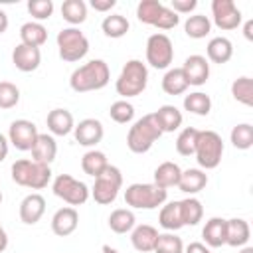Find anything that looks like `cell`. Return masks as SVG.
I'll return each instance as SVG.
<instances>
[{"label":"cell","instance_id":"6da1fadb","mask_svg":"<svg viewBox=\"0 0 253 253\" xmlns=\"http://www.w3.org/2000/svg\"><path fill=\"white\" fill-rule=\"evenodd\" d=\"M109 79H111L109 65L103 59H91L71 73L69 85L75 93H87V91L103 89L109 83Z\"/></svg>","mask_w":253,"mask_h":253},{"label":"cell","instance_id":"7a4b0ae2","mask_svg":"<svg viewBox=\"0 0 253 253\" xmlns=\"http://www.w3.org/2000/svg\"><path fill=\"white\" fill-rule=\"evenodd\" d=\"M12 180L18 186L32 188V190H42L47 186L51 180V170L47 164L36 162L32 158H20L12 164Z\"/></svg>","mask_w":253,"mask_h":253},{"label":"cell","instance_id":"3957f363","mask_svg":"<svg viewBox=\"0 0 253 253\" xmlns=\"http://www.w3.org/2000/svg\"><path fill=\"white\" fill-rule=\"evenodd\" d=\"M160 136H162V130L154 119V113H150V115H144L142 119H138L130 126V130L126 134V146L134 154H144L152 148V144Z\"/></svg>","mask_w":253,"mask_h":253},{"label":"cell","instance_id":"277c9868","mask_svg":"<svg viewBox=\"0 0 253 253\" xmlns=\"http://www.w3.org/2000/svg\"><path fill=\"white\" fill-rule=\"evenodd\" d=\"M148 83V69L140 59H128L115 83V89L121 97H136L146 89Z\"/></svg>","mask_w":253,"mask_h":253},{"label":"cell","instance_id":"5b68a950","mask_svg":"<svg viewBox=\"0 0 253 253\" xmlns=\"http://www.w3.org/2000/svg\"><path fill=\"white\" fill-rule=\"evenodd\" d=\"M136 18L158 30H172L180 22V16L158 0H140L136 6Z\"/></svg>","mask_w":253,"mask_h":253},{"label":"cell","instance_id":"8992f818","mask_svg":"<svg viewBox=\"0 0 253 253\" xmlns=\"http://www.w3.org/2000/svg\"><path fill=\"white\" fill-rule=\"evenodd\" d=\"M166 198H168V190L156 184H130L125 190V202L134 210H154L162 206Z\"/></svg>","mask_w":253,"mask_h":253},{"label":"cell","instance_id":"52a82bcc","mask_svg":"<svg viewBox=\"0 0 253 253\" xmlns=\"http://www.w3.org/2000/svg\"><path fill=\"white\" fill-rule=\"evenodd\" d=\"M196 160L202 168H217L223 156V140L215 130H200L196 142Z\"/></svg>","mask_w":253,"mask_h":253},{"label":"cell","instance_id":"ba28073f","mask_svg":"<svg viewBox=\"0 0 253 253\" xmlns=\"http://www.w3.org/2000/svg\"><path fill=\"white\" fill-rule=\"evenodd\" d=\"M57 49H59V57L63 61H79L87 55L89 51V40L85 38V34L79 28H63L57 34Z\"/></svg>","mask_w":253,"mask_h":253},{"label":"cell","instance_id":"9c48e42d","mask_svg":"<svg viewBox=\"0 0 253 253\" xmlns=\"http://www.w3.org/2000/svg\"><path fill=\"white\" fill-rule=\"evenodd\" d=\"M123 186V174L117 166L109 164L97 178H95V184H93V190H91V196L97 204L101 206H107V204H113L119 196V190Z\"/></svg>","mask_w":253,"mask_h":253},{"label":"cell","instance_id":"30bf717a","mask_svg":"<svg viewBox=\"0 0 253 253\" xmlns=\"http://www.w3.org/2000/svg\"><path fill=\"white\" fill-rule=\"evenodd\" d=\"M51 190L57 198H61L69 206H83L89 200V188L83 182H79L77 178L69 176V174L55 176Z\"/></svg>","mask_w":253,"mask_h":253},{"label":"cell","instance_id":"8fae6325","mask_svg":"<svg viewBox=\"0 0 253 253\" xmlns=\"http://www.w3.org/2000/svg\"><path fill=\"white\" fill-rule=\"evenodd\" d=\"M174 59L172 40L166 34H152L146 40V61L154 69H166Z\"/></svg>","mask_w":253,"mask_h":253},{"label":"cell","instance_id":"7c38bea8","mask_svg":"<svg viewBox=\"0 0 253 253\" xmlns=\"http://www.w3.org/2000/svg\"><path fill=\"white\" fill-rule=\"evenodd\" d=\"M211 16H213V24L219 30H235L241 24V12L233 0H213Z\"/></svg>","mask_w":253,"mask_h":253},{"label":"cell","instance_id":"4fadbf2b","mask_svg":"<svg viewBox=\"0 0 253 253\" xmlns=\"http://www.w3.org/2000/svg\"><path fill=\"white\" fill-rule=\"evenodd\" d=\"M38 128L32 121H26V119H18L10 125V130H8V140L18 148V150H32L36 138H38Z\"/></svg>","mask_w":253,"mask_h":253},{"label":"cell","instance_id":"5bb4252c","mask_svg":"<svg viewBox=\"0 0 253 253\" xmlns=\"http://www.w3.org/2000/svg\"><path fill=\"white\" fill-rule=\"evenodd\" d=\"M182 71H184V77L188 81V85H204L210 77V63L204 55H190L186 57L184 65H182Z\"/></svg>","mask_w":253,"mask_h":253},{"label":"cell","instance_id":"9a60e30c","mask_svg":"<svg viewBox=\"0 0 253 253\" xmlns=\"http://www.w3.org/2000/svg\"><path fill=\"white\" fill-rule=\"evenodd\" d=\"M12 63L16 65V69H20L24 73L36 71L40 67V63H42V51H40V47L18 43L14 47V51H12Z\"/></svg>","mask_w":253,"mask_h":253},{"label":"cell","instance_id":"2e32d148","mask_svg":"<svg viewBox=\"0 0 253 253\" xmlns=\"http://www.w3.org/2000/svg\"><path fill=\"white\" fill-rule=\"evenodd\" d=\"M73 134H75V140L81 146H95L97 142H101L105 130H103L101 121H97V119H83V121H79V125L73 126Z\"/></svg>","mask_w":253,"mask_h":253},{"label":"cell","instance_id":"e0dca14e","mask_svg":"<svg viewBox=\"0 0 253 253\" xmlns=\"http://www.w3.org/2000/svg\"><path fill=\"white\" fill-rule=\"evenodd\" d=\"M79 225V213L75 208H59L51 217V231L59 237L71 235Z\"/></svg>","mask_w":253,"mask_h":253},{"label":"cell","instance_id":"ac0fdd59","mask_svg":"<svg viewBox=\"0 0 253 253\" xmlns=\"http://www.w3.org/2000/svg\"><path fill=\"white\" fill-rule=\"evenodd\" d=\"M43 211H45V200L40 194H28L20 204V219L28 225L38 223Z\"/></svg>","mask_w":253,"mask_h":253},{"label":"cell","instance_id":"d6986e66","mask_svg":"<svg viewBox=\"0 0 253 253\" xmlns=\"http://www.w3.org/2000/svg\"><path fill=\"white\" fill-rule=\"evenodd\" d=\"M55 154H57L55 138L51 134H47V132H40L36 142H34V146H32V160L49 166L55 160Z\"/></svg>","mask_w":253,"mask_h":253},{"label":"cell","instance_id":"ffe728a7","mask_svg":"<svg viewBox=\"0 0 253 253\" xmlns=\"http://www.w3.org/2000/svg\"><path fill=\"white\" fill-rule=\"evenodd\" d=\"M156 239H158V229L148 225V223H142V225H136L132 227V233H130V241H132V247L140 253H148V251H154V245H156Z\"/></svg>","mask_w":253,"mask_h":253},{"label":"cell","instance_id":"44dd1931","mask_svg":"<svg viewBox=\"0 0 253 253\" xmlns=\"http://www.w3.org/2000/svg\"><path fill=\"white\" fill-rule=\"evenodd\" d=\"M225 235H227V219H223V217L208 219L202 229V237H204L206 245H210V247L225 245Z\"/></svg>","mask_w":253,"mask_h":253},{"label":"cell","instance_id":"7402d4cb","mask_svg":"<svg viewBox=\"0 0 253 253\" xmlns=\"http://www.w3.org/2000/svg\"><path fill=\"white\" fill-rule=\"evenodd\" d=\"M45 123H47L49 132L55 134V136H65V134H69V132L73 130V126H75L73 115H71L67 109H53V111H49Z\"/></svg>","mask_w":253,"mask_h":253},{"label":"cell","instance_id":"603a6c76","mask_svg":"<svg viewBox=\"0 0 253 253\" xmlns=\"http://www.w3.org/2000/svg\"><path fill=\"white\" fill-rule=\"evenodd\" d=\"M208 184V174L200 168H188L180 174V182H178V188L186 194H198L206 188Z\"/></svg>","mask_w":253,"mask_h":253},{"label":"cell","instance_id":"cb8c5ba5","mask_svg":"<svg viewBox=\"0 0 253 253\" xmlns=\"http://www.w3.org/2000/svg\"><path fill=\"white\" fill-rule=\"evenodd\" d=\"M249 235H251V229H249V223L241 217H233V219H227V235H225V245H231V247H243L247 241H249Z\"/></svg>","mask_w":253,"mask_h":253},{"label":"cell","instance_id":"d4e9b609","mask_svg":"<svg viewBox=\"0 0 253 253\" xmlns=\"http://www.w3.org/2000/svg\"><path fill=\"white\" fill-rule=\"evenodd\" d=\"M206 51H208V59H210V61L221 65V63H227V61L231 59V55H233V45H231V42H229L227 38L217 36V38H211V40H210Z\"/></svg>","mask_w":253,"mask_h":253},{"label":"cell","instance_id":"484cf974","mask_svg":"<svg viewBox=\"0 0 253 253\" xmlns=\"http://www.w3.org/2000/svg\"><path fill=\"white\" fill-rule=\"evenodd\" d=\"M154 119L162 132H174L182 125V113L174 105H162L154 113Z\"/></svg>","mask_w":253,"mask_h":253},{"label":"cell","instance_id":"4316f807","mask_svg":"<svg viewBox=\"0 0 253 253\" xmlns=\"http://www.w3.org/2000/svg\"><path fill=\"white\" fill-rule=\"evenodd\" d=\"M180 174H182V170H180V166L176 162H162L154 170V184L164 188V190H168L172 186H178Z\"/></svg>","mask_w":253,"mask_h":253},{"label":"cell","instance_id":"83f0119b","mask_svg":"<svg viewBox=\"0 0 253 253\" xmlns=\"http://www.w3.org/2000/svg\"><path fill=\"white\" fill-rule=\"evenodd\" d=\"M20 40H22V43H26V45L40 47V45H43L45 40H47V30H45V26H42L40 22H26V24L20 28Z\"/></svg>","mask_w":253,"mask_h":253},{"label":"cell","instance_id":"f1b7e54d","mask_svg":"<svg viewBox=\"0 0 253 253\" xmlns=\"http://www.w3.org/2000/svg\"><path fill=\"white\" fill-rule=\"evenodd\" d=\"M158 223H160L164 229H168V231H176V229L184 227L180 202H170V204L162 206L160 215H158Z\"/></svg>","mask_w":253,"mask_h":253},{"label":"cell","instance_id":"f546056e","mask_svg":"<svg viewBox=\"0 0 253 253\" xmlns=\"http://www.w3.org/2000/svg\"><path fill=\"white\" fill-rule=\"evenodd\" d=\"M188 87H190V85H188V81H186V77H184L182 67H172V69H168V71L164 73V77H162V89H164V93H168V95H182Z\"/></svg>","mask_w":253,"mask_h":253},{"label":"cell","instance_id":"4dcf8cb0","mask_svg":"<svg viewBox=\"0 0 253 253\" xmlns=\"http://www.w3.org/2000/svg\"><path fill=\"white\" fill-rule=\"evenodd\" d=\"M61 18L73 28L87 20V4L83 0H65L61 4Z\"/></svg>","mask_w":253,"mask_h":253},{"label":"cell","instance_id":"1f68e13d","mask_svg":"<svg viewBox=\"0 0 253 253\" xmlns=\"http://www.w3.org/2000/svg\"><path fill=\"white\" fill-rule=\"evenodd\" d=\"M130 24L128 20L123 16V14H111V16H105V20L101 22V30L107 38H123L126 32H128Z\"/></svg>","mask_w":253,"mask_h":253},{"label":"cell","instance_id":"d6a6232c","mask_svg":"<svg viewBox=\"0 0 253 253\" xmlns=\"http://www.w3.org/2000/svg\"><path fill=\"white\" fill-rule=\"evenodd\" d=\"M211 30V22L208 16L204 14H194V16H188L186 24H184V32L188 38H194V40H202L210 34Z\"/></svg>","mask_w":253,"mask_h":253},{"label":"cell","instance_id":"836d02e7","mask_svg":"<svg viewBox=\"0 0 253 253\" xmlns=\"http://www.w3.org/2000/svg\"><path fill=\"white\" fill-rule=\"evenodd\" d=\"M107 166H109V160H107V156H105L101 150H89V152H85L83 158H81V168H83V172L89 174V176H93V178H97Z\"/></svg>","mask_w":253,"mask_h":253},{"label":"cell","instance_id":"e575fe53","mask_svg":"<svg viewBox=\"0 0 253 253\" xmlns=\"http://www.w3.org/2000/svg\"><path fill=\"white\" fill-rule=\"evenodd\" d=\"M184 109L192 115H200V117H206L210 111H211V99L210 95L202 93V91H196V93H190L184 97Z\"/></svg>","mask_w":253,"mask_h":253},{"label":"cell","instance_id":"d590c367","mask_svg":"<svg viewBox=\"0 0 253 253\" xmlns=\"http://www.w3.org/2000/svg\"><path fill=\"white\" fill-rule=\"evenodd\" d=\"M134 213L126 208H119L115 211H111L109 215V227L115 231V233H126V231H132L134 227Z\"/></svg>","mask_w":253,"mask_h":253},{"label":"cell","instance_id":"8d00e7d4","mask_svg":"<svg viewBox=\"0 0 253 253\" xmlns=\"http://www.w3.org/2000/svg\"><path fill=\"white\" fill-rule=\"evenodd\" d=\"M180 210H182L184 225H196V223H200V219H202V215H204L202 202L196 200V198L180 200Z\"/></svg>","mask_w":253,"mask_h":253},{"label":"cell","instance_id":"74e56055","mask_svg":"<svg viewBox=\"0 0 253 253\" xmlns=\"http://www.w3.org/2000/svg\"><path fill=\"white\" fill-rule=\"evenodd\" d=\"M231 95L235 101L251 107L253 105V79L251 77H239L231 83Z\"/></svg>","mask_w":253,"mask_h":253},{"label":"cell","instance_id":"f35d334b","mask_svg":"<svg viewBox=\"0 0 253 253\" xmlns=\"http://www.w3.org/2000/svg\"><path fill=\"white\" fill-rule=\"evenodd\" d=\"M229 138H231V144L235 148L247 150V148L253 146V126L249 123H241V125H237V126L231 128Z\"/></svg>","mask_w":253,"mask_h":253},{"label":"cell","instance_id":"ab89813d","mask_svg":"<svg viewBox=\"0 0 253 253\" xmlns=\"http://www.w3.org/2000/svg\"><path fill=\"white\" fill-rule=\"evenodd\" d=\"M198 132H200L198 128L186 126V128L178 134V138H176V150H178V154H182V156H192V154L196 152Z\"/></svg>","mask_w":253,"mask_h":253},{"label":"cell","instance_id":"60d3db41","mask_svg":"<svg viewBox=\"0 0 253 253\" xmlns=\"http://www.w3.org/2000/svg\"><path fill=\"white\" fill-rule=\"evenodd\" d=\"M154 253H184V243L174 233H158Z\"/></svg>","mask_w":253,"mask_h":253},{"label":"cell","instance_id":"b9f144b4","mask_svg":"<svg viewBox=\"0 0 253 253\" xmlns=\"http://www.w3.org/2000/svg\"><path fill=\"white\" fill-rule=\"evenodd\" d=\"M109 115H111V119H113L115 123L126 125V123H130L132 117H134V107H132L128 101H115V103L111 105V109H109Z\"/></svg>","mask_w":253,"mask_h":253},{"label":"cell","instance_id":"7bdbcfd3","mask_svg":"<svg viewBox=\"0 0 253 253\" xmlns=\"http://www.w3.org/2000/svg\"><path fill=\"white\" fill-rule=\"evenodd\" d=\"M20 101V89L10 81H0V109H12Z\"/></svg>","mask_w":253,"mask_h":253},{"label":"cell","instance_id":"ee69618b","mask_svg":"<svg viewBox=\"0 0 253 253\" xmlns=\"http://www.w3.org/2000/svg\"><path fill=\"white\" fill-rule=\"evenodd\" d=\"M28 12L40 22L47 20L53 14V2L51 0H30L28 2Z\"/></svg>","mask_w":253,"mask_h":253},{"label":"cell","instance_id":"f6af8a7d","mask_svg":"<svg viewBox=\"0 0 253 253\" xmlns=\"http://www.w3.org/2000/svg\"><path fill=\"white\" fill-rule=\"evenodd\" d=\"M198 6L196 0H172V10L176 14H190Z\"/></svg>","mask_w":253,"mask_h":253},{"label":"cell","instance_id":"bcb514c9","mask_svg":"<svg viewBox=\"0 0 253 253\" xmlns=\"http://www.w3.org/2000/svg\"><path fill=\"white\" fill-rule=\"evenodd\" d=\"M117 0H91V8L97 12H107L111 8H115Z\"/></svg>","mask_w":253,"mask_h":253},{"label":"cell","instance_id":"7dc6e473","mask_svg":"<svg viewBox=\"0 0 253 253\" xmlns=\"http://www.w3.org/2000/svg\"><path fill=\"white\" fill-rule=\"evenodd\" d=\"M184 253H211L204 243H200V241H194V243H190L188 247H186V251Z\"/></svg>","mask_w":253,"mask_h":253},{"label":"cell","instance_id":"c3c4849f","mask_svg":"<svg viewBox=\"0 0 253 253\" xmlns=\"http://www.w3.org/2000/svg\"><path fill=\"white\" fill-rule=\"evenodd\" d=\"M6 156H8V140H6V136L0 132V162H2Z\"/></svg>","mask_w":253,"mask_h":253},{"label":"cell","instance_id":"681fc988","mask_svg":"<svg viewBox=\"0 0 253 253\" xmlns=\"http://www.w3.org/2000/svg\"><path fill=\"white\" fill-rule=\"evenodd\" d=\"M6 247H8V235H6V231H4V227L0 223V253H4Z\"/></svg>","mask_w":253,"mask_h":253},{"label":"cell","instance_id":"f907efd6","mask_svg":"<svg viewBox=\"0 0 253 253\" xmlns=\"http://www.w3.org/2000/svg\"><path fill=\"white\" fill-rule=\"evenodd\" d=\"M8 30V16L4 10H0V34H4Z\"/></svg>","mask_w":253,"mask_h":253},{"label":"cell","instance_id":"816d5d0a","mask_svg":"<svg viewBox=\"0 0 253 253\" xmlns=\"http://www.w3.org/2000/svg\"><path fill=\"white\" fill-rule=\"evenodd\" d=\"M243 32H245V38H247V40H253V20H247V22H245Z\"/></svg>","mask_w":253,"mask_h":253},{"label":"cell","instance_id":"f5cc1de1","mask_svg":"<svg viewBox=\"0 0 253 253\" xmlns=\"http://www.w3.org/2000/svg\"><path fill=\"white\" fill-rule=\"evenodd\" d=\"M101 253H119L115 247H111V245H103V249H101Z\"/></svg>","mask_w":253,"mask_h":253},{"label":"cell","instance_id":"db71d44e","mask_svg":"<svg viewBox=\"0 0 253 253\" xmlns=\"http://www.w3.org/2000/svg\"><path fill=\"white\" fill-rule=\"evenodd\" d=\"M239 253H253V247H243Z\"/></svg>","mask_w":253,"mask_h":253},{"label":"cell","instance_id":"11a10c76","mask_svg":"<svg viewBox=\"0 0 253 253\" xmlns=\"http://www.w3.org/2000/svg\"><path fill=\"white\" fill-rule=\"evenodd\" d=\"M0 204H2V190H0Z\"/></svg>","mask_w":253,"mask_h":253}]
</instances>
